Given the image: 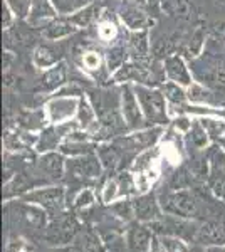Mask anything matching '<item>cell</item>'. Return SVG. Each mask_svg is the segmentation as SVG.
<instances>
[{
    "label": "cell",
    "mask_w": 225,
    "mask_h": 252,
    "mask_svg": "<svg viewBox=\"0 0 225 252\" xmlns=\"http://www.w3.org/2000/svg\"><path fill=\"white\" fill-rule=\"evenodd\" d=\"M136 97L140 101V106L146 121L158 126L168 125L170 118L166 113V97L161 89L145 84H133Z\"/></svg>",
    "instance_id": "cell-1"
},
{
    "label": "cell",
    "mask_w": 225,
    "mask_h": 252,
    "mask_svg": "<svg viewBox=\"0 0 225 252\" xmlns=\"http://www.w3.org/2000/svg\"><path fill=\"white\" fill-rule=\"evenodd\" d=\"M66 170L71 173L72 178L76 180H88V178H96L101 175L103 165L99 161L97 155H84V157H77L74 160L66 161Z\"/></svg>",
    "instance_id": "cell-10"
},
{
    "label": "cell",
    "mask_w": 225,
    "mask_h": 252,
    "mask_svg": "<svg viewBox=\"0 0 225 252\" xmlns=\"http://www.w3.org/2000/svg\"><path fill=\"white\" fill-rule=\"evenodd\" d=\"M187 96L188 101H193V103L198 104H219V99H217L214 89H210L202 83H197V81H193L187 88Z\"/></svg>",
    "instance_id": "cell-25"
},
{
    "label": "cell",
    "mask_w": 225,
    "mask_h": 252,
    "mask_svg": "<svg viewBox=\"0 0 225 252\" xmlns=\"http://www.w3.org/2000/svg\"><path fill=\"white\" fill-rule=\"evenodd\" d=\"M56 5V9L61 12V14H67L72 9H76V3L71 2V0H52Z\"/></svg>",
    "instance_id": "cell-38"
},
{
    "label": "cell",
    "mask_w": 225,
    "mask_h": 252,
    "mask_svg": "<svg viewBox=\"0 0 225 252\" xmlns=\"http://www.w3.org/2000/svg\"><path fill=\"white\" fill-rule=\"evenodd\" d=\"M37 166L44 173L59 178L61 175L64 173V170H66V161H64V158L61 153L47 152L46 155L37 161Z\"/></svg>",
    "instance_id": "cell-26"
},
{
    "label": "cell",
    "mask_w": 225,
    "mask_h": 252,
    "mask_svg": "<svg viewBox=\"0 0 225 252\" xmlns=\"http://www.w3.org/2000/svg\"><path fill=\"white\" fill-rule=\"evenodd\" d=\"M3 2H7V5L10 7L17 19H27L32 7V0H3Z\"/></svg>",
    "instance_id": "cell-34"
},
{
    "label": "cell",
    "mask_w": 225,
    "mask_h": 252,
    "mask_svg": "<svg viewBox=\"0 0 225 252\" xmlns=\"http://www.w3.org/2000/svg\"><path fill=\"white\" fill-rule=\"evenodd\" d=\"M160 209H161V205H160V202H157V198L151 193L141 195L140 198H136L133 202V214L141 222L155 220L160 215Z\"/></svg>",
    "instance_id": "cell-18"
},
{
    "label": "cell",
    "mask_w": 225,
    "mask_h": 252,
    "mask_svg": "<svg viewBox=\"0 0 225 252\" xmlns=\"http://www.w3.org/2000/svg\"><path fill=\"white\" fill-rule=\"evenodd\" d=\"M160 205L163 212L182 219H193L200 212L198 198L190 190H177V192L163 195Z\"/></svg>",
    "instance_id": "cell-3"
},
{
    "label": "cell",
    "mask_w": 225,
    "mask_h": 252,
    "mask_svg": "<svg viewBox=\"0 0 225 252\" xmlns=\"http://www.w3.org/2000/svg\"><path fill=\"white\" fill-rule=\"evenodd\" d=\"M61 59H63L61 51H57L54 46H49V44L37 46L34 51V56H32V63L39 69H49L56 66L57 63H61Z\"/></svg>",
    "instance_id": "cell-21"
},
{
    "label": "cell",
    "mask_w": 225,
    "mask_h": 252,
    "mask_svg": "<svg viewBox=\"0 0 225 252\" xmlns=\"http://www.w3.org/2000/svg\"><path fill=\"white\" fill-rule=\"evenodd\" d=\"M151 242H153V237H151L150 230L146 227L136 225L129 230L128 246L131 252H150Z\"/></svg>",
    "instance_id": "cell-24"
},
{
    "label": "cell",
    "mask_w": 225,
    "mask_h": 252,
    "mask_svg": "<svg viewBox=\"0 0 225 252\" xmlns=\"http://www.w3.org/2000/svg\"><path fill=\"white\" fill-rule=\"evenodd\" d=\"M96 32H97V37H99L103 42L108 44H118L116 39L120 37V26L111 19V17H99L97 19L96 24Z\"/></svg>",
    "instance_id": "cell-29"
},
{
    "label": "cell",
    "mask_w": 225,
    "mask_h": 252,
    "mask_svg": "<svg viewBox=\"0 0 225 252\" xmlns=\"http://www.w3.org/2000/svg\"><path fill=\"white\" fill-rule=\"evenodd\" d=\"M163 128L161 126H157V128H146V129H141V131H136V133H131L128 136H120L114 140V145L121 150V152L128 153H140V152H146L150 150L151 146L158 141L160 135H161Z\"/></svg>",
    "instance_id": "cell-4"
},
{
    "label": "cell",
    "mask_w": 225,
    "mask_h": 252,
    "mask_svg": "<svg viewBox=\"0 0 225 252\" xmlns=\"http://www.w3.org/2000/svg\"><path fill=\"white\" fill-rule=\"evenodd\" d=\"M165 94L166 101H170L171 104H183L188 99L187 91L183 89V86L173 83V81H168V83H163L161 88H160Z\"/></svg>",
    "instance_id": "cell-31"
},
{
    "label": "cell",
    "mask_w": 225,
    "mask_h": 252,
    "mask_svg": "<svg viewBox=\"0 0 225 252\" xmlns=\"http://www.w3.org/2000/svg\"><path fill=\"white\" fill-rule=\"evenodd\" d=\"M120 19L129 31L148 29L151 24H153V20L145 14V10L138 3H125L120 10Z\"/></svg>",
    "instance_id": "cell-15"
},
{
    "label": "cell",
    "mask_w": 225,
    "mask_h": 252,
    "mask_svg": "<svg viewBox=\"0 0 225 252\" xmlns=\"http://www.w3.org/2000/svg\"><path fill=\"white\" fill-rule=\"evenodd\" d=\"M120 103H121V113L123 118L126 121V126L129 129H138L141 128L143 123H145V116H143L140 101L136 97V93H134L133 84L125 83L120 89Z\"/></svg>",
    "instance_id": "cell-5"
},
{
    "label": "cell",
    "mask_w": 225,
    "mask_h": 252,
    "mask_svg": "<svg viewBox=\"0 0 225 252\" xmlns=\"http://www.w3.org/2000/svg\"><path fill=\"white\" fill-rule=\"evenodd\" d=\"M106 58V71L109 74H114L120 67L125 66L128 63V58H129V49L125 46V44L118 42V44H113L111 47L106 51L104 54Z\"/></svg>",
    "instance_id": "cell-22"
},
{
    "label": "cell",
    "mask_w": 225,
    "mask_h": 252,
    "mask_svg": "<svg viewBox=\"0 0 225 252\" xmlns=\"http://www.w3.org/2000/svg\"><path fill=\"white\" fill-rule=\"evenodd\" d=\"M46 115L40 109H31V111H22L19 116V123L20 126H24L26 129H35V128H42L46 123Z\"/></svg>",
    "instance_id": "cell-32"
},
{
    "label": "cell",
    "mask_w": 225,
    "mask_h": 252,
    "mask_svg": "<svg viewBox=\"0 0 225 252\" xmlns=\"http://www.w3.org/2000/svg\"><path fill=\"white\" fill-rule=\"evenodd\" d=\"M190 136H192V143L198 146V148H203L208 141V131L205 126H203V123H193Z\"/></svg>",
    "instance_id": "cell-35"
},
{
    "label": "cell",
    "mask_w": 225,
    "mask_h": 252,
    "mask_svg": "<svg viewBox=\"0 0 225 252\" xmlns=\"http://www.w3.org/2000/svg\"><path fill=\"white\" fill-rule=\"evenodd\" d=\"M57 10L52 0H32L31 12L27 15V24L34 29L46 27L51 20L57 17Z\"/></svg>",
    "instance_id": "cell-13"
},
{
    "label": "cell",
    "mask_w": 225,
    "mask_h": 252,
    "mask_svg": "<svg viewBox=\"0 0 225 252\" xmlns=\"http://www.w3.org/2000/svg\"><path fill=\"white\" fill-rule=\"evenodd\" d=\"M129 58L131 61L143 66H150L151 61V44L148 29L143 31H129Z\"/></svg>",
    "instance_id": "cell-11"
},
{
    "label": "cell",
    "mask_w": 225,
    "mask_h": 252,
    "mask_svg": "<svg viewBox=\"0 0 225 252\" xmlns=\"http://www.w3.org/2000/svg\"><path fill=\"white\" fill-rule=\"evenodd\" d=\"M24 200L29 204L39 205L40 209L47 210H61L66 200V192L63 187H46V189H37L34 192L24 195Z\"/></svg>",
    "instance_id": "cell-8"
},
{
    "label": "cell",
    "mask_w": 225,
    "mask_h": 252,
    "mask_svg": "<svg viewBox=\"0 0 225 252\" xmlns=\"http://www.w3.org/2000/svg\"><path fill=\"white\" fill-rule=\"evenodd\" d=\"M208 185L217 198L225 200V150L219 146L208 152Z\"/></svg>",
    "instance_id": "cell-7"
},
{
    "label": "cell",
    "mask_w": 225,
    "mask_h": 252,
    "mask_svg": "<svg viewBox=\"0 0 225 252\" xmlns=\"http://www.w3.org/2000/svg\"><path fill=\"white\" fill-rule=\"evenodd\" d=\"M114 83H134V84H145V86H153L158 84L160 81L155 76L153 69L150 66H143V64H138L134 61H128L123 67L118 69L116 72L111 76Z\"/></svg>",
    "instance_id": "cell-6"
},
{
    "label": "cell",
    "mask_w": 225,
    "mask_h": 252,
    "mask_svg": "<svg viewBox=\"0 0 225 252\" xmlns=\"http://www.w3.org/2000/svg\"><path fill=\"white\" fill-rule=\"evenodd\" d=\"M66 83H67V64L64 61H61L56 66L44 71V74L40 76L37 84H35L34 91L39 93V94H51V93L56 94Z\"/></svg>",
    "instance_id": "cell-9"
},
{
    "label": "cell",
    "mask_w": 225,
    "mask_h": 252,
    "mask_svg": "<svg viewBox=\"0 0 225 252\" xmlns=\"http://www.w3.org/2000/svg\"><path fill=\"white\" fill-rule=\"evenodd\" d=\"M76 63L84 72L91 76H99V72L106 67V58L97 49L88 47L81 52H76Z\"/></svg>",
    "instance_id": "cell-17"
},
{
    "label": "cell",
    "mask_w": 225,
    "mask_h": 252,
    "mask_svg": "<svg viewBox=\"0 0 225 252\" xmlns=\"http://www.w3.org/2000/svg\"><path fill=\"white\" fill-rule=\"evenodd\" d=\"M47 108L52 123H67L66 120H71L72 116L77 115L79 99H74L71 96H56Z\"/></svg>",
    "instance_id": "cell-14"
},
{
    "label": "cell",
    "mask_w": 225,
    "mask_h": 252,
    "mask_svg": "<svg viewBox=\"0 0 225 252\" xmlns=\"http://www.w3.org/2000/svg\"><path fill=\"white\" fill-rule=\"evenodd\" d=\"M10 61H12V52H5V54H3V67L9 69L10 67Z\"/></svg>",
    "instance_id": "cell-41"
},
{
    "label": "cell",
    "mask_w": 225,
    "mask_h": 252,
    "mask_svg": "<svg viewBox=\"0 0 225 252\" xmlns=\"http://www.w3.org/2000/svg\"><path fill=\"white\" fill-rule=\"evenodd\" d=\"M15 19L14 12L10 10V7L7 5V2H3L2 5V24H3V29H9L12 26V20Z\"/></svg>",
    "instance_id": "cell-37"
},
{
    "label": "cell",
    "mask_w": 225,
    "mask_h": 252,
    "mask_svg": "<svg viewBox=\"0 0 225 252\" xmlns=\"http://www.w3.org/2000/svg\"><path fill=\"white\" fill-rule=\"evenodd\" d=\"M76 31L77 27L72 24V20L69 17H56L42 29V35L47 40H61L74 34Z\"/></svg>",
    "instance_id": "cell-19"
},
{
    "label": "cell",
    "mask_w": 225,
    "mask_h": 252,
    "mask_svg": "<svg viewBox=\"0 0 225 252\" xmlns=\"http://www.w3.org/2000/svg\"><path fill=\"white\" fill-rule=\"evenodd\" d=\"M93 200H94V197H93L91 190H84V192H81L79 197L76 198V207H86L91 204Z\"/></svg>",
    "instance_id": "cell-39"
},
{
    "label": "cell",
    "mask_w": 225,
    "mask_h": 252,
    "mask_svg": "<svg viewBox=\"0 0 225 252\" xmlns=\"http://www.w3.org/2000/svg\"><path fill=\"white\" fill-rule=\"evenodd\" d=\"M192 71L195 74L197 83H202L210 89L225 88V61L219 56L203 52L202 58L193 59Z\"/></svg>",
    "instance_id": "cell-2"
},
{
    "label": "cell",
    "mask_w": 225,
    "mask_h": 252,
    "mask_svg": "<svg viewBox=\"0 0 225 252\" xmlns=\"http://www.w3.org/2000/svg\"><path fill=\"white\" fill-rule=\"evenodd\" d=\"M77 123H79L81 128H91V126L96 123V109L93 108L91 101H88L86 97L81 96L79 97V108H77Z\"/></svg>",
    "instance_id": "cell-30"
},
{
    "label": "cell",
    "mask_w": 225,
    "mask_h": 252,
    "mask_svg": "<svg viewBox=\"0 0 225 252\" xmlns=\"http://www.w3.org/2000/svg\"><path fill=\"white\" fill-rule=\"evenodd\" d=\"M203 42H205V32H203L202 26H198L193 34H192L190 42H188V49H187L188 54H190L192 58H197L198 54H202Z\"/></svg>",
    "instance_id": "cell-33"
},
{
    "label": "cell",
    "mask_w": 225,
    "mask_h": 252,
    "mask_svg": "<svg viewBox=\"0 0 225 252\" xmlns=\"http://www.w3.org/2000/svg\"><path fill=\"white\" fill-rule=\"evenodd\" d=\"M69 121L67 123H57V126H51V128L44 129L37 141V150L39 152H51V150L57 148L61 138L67 135Z\"/></svg>",
    "instance_id": "cell-20"
},
{
    "label": "cell",
    "mask_w": 225,
    "mask_h": 252,
    "mask_svg": "<svg viewBox=\"0 0 225 252\" xmlns=\"http://www.w3.org/2000/svg\"><path fill=\"white\" fill-rule=\"evenodd\" d=\"M197 241L208 247H224L225 246V222L207 220L197 230Z\"/></svg>",
    "instance_id": "cell-16"
},
{
    "label": "cell",
    "mask_w": 225,
    "mask_h": 252,
    "mask_svg": "<svg viewBox=\"0 0 225 252\" xmlns=\"http://www.w3.org/2000/svg\"><path fill=\"white\" fill-rule=\"evenodd\" d=\"M165 14L182 20H190L195 7L192 0H158Z\"/></svg>",
    "instance_id": "cell-23"
},
{
    "label": "cell",
    "mask_w": 225,
    "mask_h": 252,
    "mask_svg": "<svg viewBox=\"0 0 225 252\" xmlns=\"http://www.w3.org/2000/svg\"><path fill=\"white\" fill-rule=\"evenodd\" d=\"M150 252H166L165 246L161 242V237H153V242H151Z\"/></svg>",
    "instance_id": "cell-40"
},
{
    "label": "cell",
    "mask_w": 225,
    "mask_h": 252,
    "mask_svg": "<svg viewBox=\"0 0 225 252\" xmlns=\"http://www.w3.org/2000/svg\"><path fill=\"white\" fill-rule=\"evenodd\" d=\"M161 242L165 246L166 252H188L185 244L177 237H168L166 235V237H161Z\"/></svg>",
    "instance_id": "cell-36"
},
{
    "label": "cell",
    "mask_w": 225,
    "mask_h": 252,
    "mask_svg": "<svg viewBox=\"0 0 225 252\" xmlns=\"http://www.w3.org/2000/svg\"><path fill=\"white\" fill-rule=\"evenodd\" d=\"M69 19L72 20V24L77 29H84V27H89L91 24L97 22V19H99V7L96 3H89V5H84L83 9L76 10L72 15H69Z\"/></svg>",
    "instance_id": "cell-28"
},
{
    "label": "cell",
    "mask_w": 225,
    "mask_h": 252,
    "mask_svg": "<svg viewBox=\"0 0 225 252\" xmlns=\"http://www.w3.org/2000/svg\"><path fill=\"white\" fill-rule=\"evenodd\" d=\"M163 72L166 74V78L173 83L180 84L183 88H188L193 79H192L190 69H188L185 59L180 54H170L165 58V63H163Z\"/></svg>",
    "instance_id": "cell-12"
},
{
    "label": "cell",
    "mask_w": 225,
    "mask_h": 252,
    "mask_svg": "<svg viewBox=\"0 0 225 252\" xmlns=\"http://www.w3.org/2000/svg\"><path fill=\"white\" fill-rule=\"evenodd\" d=\"M123 153L125 152H121L114 143L111 146H101V148H97V157H99L101 165H103V168L108 170V172H116V170L120 168Z\"/></svg>",
    "instance_id": "cell-27"
}]
</instances>
